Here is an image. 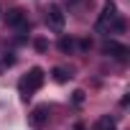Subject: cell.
Returning <instances> with one entry per match:
<instances>
[{
    "label": "cell",
    "mask_w": 130,
    "mask_h": 130,
    "mask_svg": "<svg viewBox=\"0 0 130 130\" xmlns=\"http://www.w3.org/2000/svg\"><path fill=\"white\" fill-rule=\"evenodd\" d=\"M51 77H54V82L64 84V82H69V77H72V74L64 69V67H54V69H51Z\"/></svg>",
    "instance_id": "52a82bcc"
},
{
    "label": "cell",
    "mask_w": 130,
    "mask_h": 130,
    "mask_svg": "<svg viewBox=\"0 0 130 130\" xmlns=\"http://www.w3.org/2000/svg\"><path fill=\"white\" fill-rule=\"evenodd\" d=\"M46 23H48L51 28L61 31V28H64V23H67L64 8H61V5H48V10H46Z\"/></svg>",
    "instance_id": "7a4b0ae2"
},
{
    "label": "cell",
    "mask_w": 130,
    "mask_h": 130,
    "mask_svg": "<svg viewBox=\"0 0 130 130\" xmlns=\"http://www.w3.org/2000/svg\"><path fill=\"white\" fill-rule=\"evenodd\" d=\"M33 48H36L38 54H43V51H48V41H46V38H36V41H33Z\"/></svg>",
    "instance_id": "30bf717a"
},
{
    "label": "cell",
    "mask_w": 130,
    "mask_h": 130,
    "mask_svg": "<svg viewBox=\"0 0 130 130\" xmlns=\"http://www.w3.org/2000/svg\"><path fill=\"white\" fill-rule=\"evenodd\" d=\"M46 120H48V107H46V105H38V107L31 112V122H33V125H43Z\"/></svg>",
    "instance_id": "8992f818"
},
{
    "label": "cell",
    "mask_w": 130,
    "mask_h": 130,
    "mask_svg": "<svg viewBox=\"0 0 130 130\" xmlns=\"http://www.w3.org/2000/svg\"><path fill=\"white\" fill-rule=\"evenodd\" d=\"M94 130H115V117H110V115H102V117L97 120Z\"/></svg>",
    "instance_id": "ba28073f"
},
{
    "label": "cell",
    "mask_w": 130,
    "mask_h": 130,
    "mask_svg": "<svg viewBox=\"0 0 130 130\" xmlns=\"http://www.w3.org/2000/svg\"><path fill=\"white\" fill-rule=\"evenodd\" d=\"M117 18V5L112 3V0H107V3L102 5V13H100V21H97V28H105L107 23H112Z\"/></svg>",
    "instance_id": "277c9868"
},
{
    "label": "cell",
    "mask_w": 130,
    "mask_h": 130,
    "mask_svg": "<svg viewBox=\"0 0 130 130\" xmlns=\"http://www.w3.org/2000/svg\"><path fill=\"white\" fill-rule=\"evenodd\" d=\"M112 28H115L117 33H122V31H125V21H122V18H115V21H112Z\"/></svg>",
    "instance_id": "8fae6325"
},
{
    "label": "cell",
    "mask_w": 130,
    "mask_h": 130,
    "mask_svg": "<svg viewBox=\"0 0 130 130\" xmlns=\"http://www.w3.org/2000/svg\"><path fill=\"white\" fill-rule=\"evenodd\" d=\"M79 48H82V51H89V48H92V41H79Z\"/></svg>",
    "instance_id": "4fadbf2b"
},
{
    "label": "cell",
    "mask_w": 130,
    "mask_h": 130,
    "mask_svg": "<svg viewBox=\"0 0 130 130\" xmlns=\"http://www.w3.org/2000/svg\"><path fill=\"white\" fill-rule=\"evenodd\" d=\"M74 102H77V105H82V102H84V92H82V89H77V92H74Z\"/></svg>",
    "instance_id": "7c38bea8"
},
{
    "label": "cell",
    "mask_w": 130,
    "mask_h": 130,
    "mask_svg": "<svg viewBox=\"0 0 130 130\" xmlns=\"http://www.w3.org/2000/svg\"><path fill=\"white\" fill-rule=\"evenodd\" d=\"M74 130H84V125H77V127H74Z\"/></svg>",
    "instance_id": "5bb4252c"
},
{
    "label": "cell",
    "mask_w": 130,
    "mask_h": 130,
    "mask_svg": "<svg viewBox=\"0 0 130 130\" xmlns=\"http://www.w3.org/2000/svg\"><path fill=\"white\" fill-rule=\"evenodd\" d=\"M5 23H8V26H13V28H26V26H28V21H26V13H23L21 8H13V10H8V13H5Z\"/></svg>",
    "instance_id": "5b68a950"
},
{
    "label": "cell",
    "mask_w": 130,
    "mask_h": 130,
    "mask_svg": "<svg viewBox=\"0 0 130 130\" xmlns=\"http://www.w3.org/2000/svg\"><path fill=\"white\" fill-rule=\"evenodd\" d=\"M43 82H46V74H43V69H41V67H33L26 77H21L18 89H21L23 102H28V100H31V94H33L36 89H41V84H43Z\"/></svg>",
    "instance_id": "6da1fadb"
},
{
    "label": "cell",
    "mask_w": 130,
    "mask_h": 130,
    "mask_svg": "<svg viewBox=\"0 0 130 130\" xmlns=\"http://www.w3.org/2000/svg\"><path fill=\"white\" fill-rule=\"evenodd\" d=\"M102 51L107 56H115L117 61H127V54H130V48L125 43H117V41H105L102 43Z\"/></svg>",
    "instance_id": "3957f363"
},
{
    "label": "cell",
    "mask_w": 130,
    "mask_h": 130,
    "mask_svg": "<svg viewBox=\"0 0 130 130\" xmlns=\"http://www.w3.org/2000/svg\"><path fill=\"white\" fill-rule=\"evenodd\" d=\"M59 48H61V54H72V51L77 48V43H74V38H69V36H61V38H59Z\"/></svg>",
    "instance_id": "9c48e42d"
}]
</instances>
